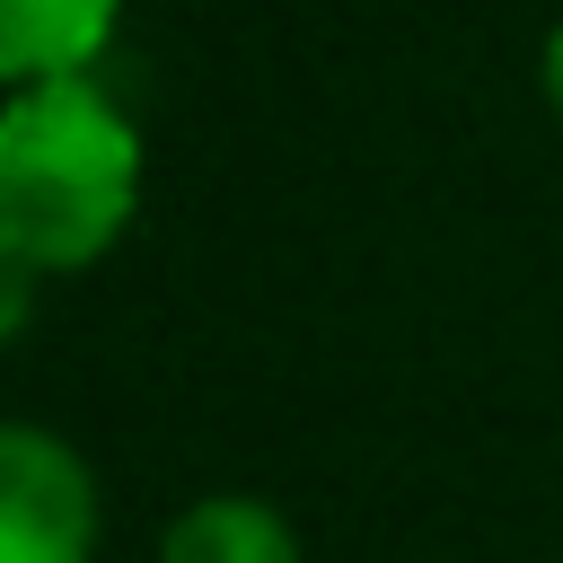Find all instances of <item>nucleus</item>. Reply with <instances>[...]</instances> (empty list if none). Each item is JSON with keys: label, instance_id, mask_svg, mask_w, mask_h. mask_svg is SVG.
Masks as SVG:
<instances>
[{"label": "nucleus", "instance_id": "nucleus-1", "mask_svg": "<svg viewBox=\"0 0 563 563\" xmlns=\"http://www.w3.org/2000/svg\"><path fill=\"white\" fill-rule=\"evenodd\" d=\"M141 211V132L88 79H35L0 106V255L9 273H79Z\"/></svg>", "mask_w": 563, "mask_h": 563}, {"label": "nucleus", "instance_id": "nucleus-4", "mask_svg": "<svg viewBox=\"0 0 563 563\" xmlns=\"http://www.w3.org/2000/svg\"><path fill=\"white\" fill-rule=\"evenodd\" d=\"M158 563H299V537L255 493H202L167 519Z\"/></svg>", "mask_w": 563, "mask_h": 563}, {"label": "nucleus", "instance_id": "nucleus-3", "mask_svg": "<svg viewBox=\"0 0 563 563\" xmlns=\"http://www.w3.org/2000/svg\"><path fill=\"white\" fill-rule=\"evenodd\" d=\"M123 0H0V79H88L114 44Z\"/></svg>", "mask_w": 563, "mask_h": 563}, {"label": "nucleus", "instance_id": "nucleus-2", "mask_svg": "<svg viewBox=\"0 0 563 563\" xmlns=\"http://www.w3.org/2000/svg\"><path fill=\"white\" fill-rule=\"evenodd\" d=\"M97 554V475L44 422L0 431V563H88Z\"/></svg>", "mask_w": 563, "mask_h": 563}, {"label": "nucleus", "instance_id": "nucleus-5", "mask_svg": "<svg viewBox=\"0 0 563 563\" xmlns=\"http://www.w3.org/2000/svg\"><path fill=\"white\" fill-rule=\"evenodd\" d=\"M537 88H545V106L563 114V18L545 26V53H537Z\"/></svg>", "mask_w": 563, "mask_h": 563}]
</instances>
